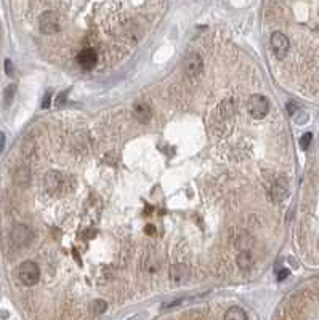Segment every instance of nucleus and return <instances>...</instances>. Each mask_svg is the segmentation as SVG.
Wrapping results in <instances>:
<instances>
[{"label": "nucleus", "instance_id": "f257e3e1", "mask_svg": "<svg viewBox=\"0 0 319 320\" xmlns=\"http://www.w3.org/2000/svg\"><path fill=\"white\" fill-rule=\"evenodd\" d=\"M233 124H234L233 106L230 101H223L214 111V114H212V118H210L212 131H214L217 136H227L233 130Z\"/></svg>", "mask_w": 319, "mask_h": 320}, {"label": "nucleus", "instance_id": "f03ea898", "mask_svg": "<svg viewBox=\"0 0 319 320\" xmlns=\"http://www.w3.org/2000/svg\"><path fill=\"white\" fill-rule=\"evenodd\" d=\"M18 277L21 280V284L26 287H32L39 282L41 278V271H39V266L34 261H24L20 264L18 268Z\"/></svg>", "mask_w": 319, "mask_h": 320}, {"label": "nucleus", "instance_id": "7ed1b4c3", "mask_svg": "<svg viewBox=\"0 0 319 320\" xmlns=\"http://www.w3.org/2000/svg\"><path fill=\"white\" fill-rule=\"evenodd\" d=\"M39 28H41V32L45 35H51L57 34L60 31V16L55 11H45L39 18Z\"/></svg>", "mask_w": 319, "mask_h": 320}, {"label": "nucleus", "instance_id": "20e7f679", "mask_svg": "<svg viewBox=\"0 0 319 320\" xmlns=\"http://www.w3.org/2000/svg\"><path fill=\"white\" fill-rule=\"evenodd\" d=\"M32 237H34L32 231L26 224H16L15 228L11 229V240H13V244L18 245V247L29 245Z\"/></svg>", "mask_w": 319, "mask_h": 320}, {"label": "nucleus", "instance_id": "39448f33", "mask_svg": "<svg viewBox=\"0 0 319 320\" xmlns=\"http://www.w3.org/2000/svg\"><path fill=\"white\" fill-rule=\"evenodd\" d=\"M249 111L250 115L255 118H263L268 112V99L261 95H252L249 101Z\"/></svg>", "mask_w": 319, "mask_h": 320}, {"label": "nucleus", "instance_id": "423d86ee", "mask_svg": "<svg viewBox=\"0 0 319 320\" xmlns=\"http://www.w3.org/2000/svg\"><path fill=\"white\" fill-rule=\"evenodd\" d=\"M289 47H290V42H289L287 35H284L279 31L271 34V48L276 53L277 58H284L286 53L289 51Z\"/></svg>", "mask_w": 319, "mask_h": 320}, {"label": "nucleus", "instance_id": "0eeeda50", "mask_svg": "<svg viewBox=\"0 0 319 320\" xmlns=\"http://www.w3.org/2000/svg\"><path fill=\"white\" fill-rule=\"evenodd\" d=\"M183 69L186 72V75L190 77H197L202 72V58L197 55V53H191L184 58L183 63Z\"/></svg>", "mask_w": 319, "mask_h": 320}, {"label": "nucleus", "instance_id": "6e6552de", "mask_svg": "<svg viewBox=\"0 0 319 320\" xmlns=\"http://www.w3.org/2000/svg\"><path fill=\"white\" fill-rule=\"evenodd\" d=\"M188 277H190L188 266H184V264H175V266H172V269H170V280L175 285H183L186 280H188Z\"/></svg>", "mask_w": 319, "mask_h": 320}, {"label": "nucleus", "instance_id": "1a4fd4ad", "mask_svg": "<svg viewBox=\"0 0 319 320\" xmlns=\"http://www.w3.org/2000/svg\"><path fill=\"white\" fill-rule=\"evenodd\" d=\"M97 61H98V56H97L95 50H91V48L82 50L77 55V63L81 64L84 69H93L97 66Z\"/></svg>", "mask_w": 319, "mask_h": 320}, {"label": "nucleus", "instance_id": "9d476101", "mask_svg": "<svg viewBox=\"0 0 319 320\" xmlns=\"http://www.w3.org/2000/svg\"><path fill=\"white\" fill-rule=\"evenodd\" d=\"M134 114L138 122L141 124H148L151 118V109H149V106H146L144 103H138L134 106Z\"/></svg>", "mask_w": 319, "mask_h": 320}, {"label": "nucleus", "instance_id": "9b49d317", "mask_svg": "<svg viewBox=\"0 0 319 320\" xmlns=\"http://www.w3.org/2000/svg\"><path fill=\"white\" fill-rule=\"evenodd\" d=\"M237 266H239V269L249 271L252 266H254V256H252V253L247 251V250L239 253V256H237Z\"/></svg>", "mask_w": 319, "mask_h": 320}, {"label": "nucleus", "instance_id": "f8f14e48", "mask_svg": "<svg viewBox=\"0 0 319 320\" xmlns=\"http://www.w3.org/2000/svg\"><path fill=\"white\" fill-rule=\"evenodd\" d=\"M45 186H47V189L50 192H55L57 189H60V186H61V176L55 171L48 173V175L45 176Z\"/></svg>", "mask_w": 319, "mask_h": 320}, {"label": "nucleus", "instance_id": "ddd939ff", "mask_svg": "<svg viewBox=\"0 0 319 320\" xmlns=\"http://www.w3.org/2000/svg\"><path fill=\"white\" fill-rule=\"evenodd\" d=\"M224 318H228V320H247V314L241 308L233 306V308H230L227 311V314H224Z\"/></svg>", "mask_w": 319, "mask_h": 320}, {"label": "nucleus", "instance_id": "4468645a", "mask_svg": "<svg viewBox=\"0 0 319 320\" xmlns=\"http://www.w3.org/2000/svg\"><path fill=\"white\" fill-rule=\"evenodd\" d=\"M90 309H91V312L95 314V315H97V314H103L106 309H108V304H106L103 299H95V301L91 303Z\"/></svg>", "mask_w": 319, "mask_h": 320}, {"label": "nucleus", "instance_id": "2eb2a0df", "mask_svg": "<svg viewBox=\"0 0 319 320\" xmlns=\"http://www.w3.org/2000/svg\"><path fill=\"white\" fill-rule=\"evenodd\" d=\"M29 181V171L26 170V168H20L18 171H16V183L18 184H26Z\"/></svg>", "mask_w": 319, "mask_h": 320}, {"label": "nucleus", "instance_id": "dca6fc26", "mask_svg": "<svg viewBox=\"0 0 319 320\" xmlns=\"http://www.w3.org/2000/svg\"><path fill=\"white\" fill-rule=\"evenodd\" d=\"M15 90H16V87H15V85H10V87L5 90V104H7V106H10V104H11L13 95H15Z\"/></svg>", "mask_w": 319, "mask_h": 320}, {"label": "nucleus", "instance_id": "f3484780", "mask_svg": "<svg viewBox=\"0 0 319 320\" xmlns=\"http://www.w3.org/2000/svg\"><path fill=\"white\" fill-rule=\"evenodd\" d=\"M311 139H313V135H311V133H305V135L302 136V139H300L302 149H308V146H310Z\"/></svg>", "mask_w": 319, "mask_h": 320}, {"label": "nucleus", "instance_id": "a211bd4d", "mask_svg": "<svg viewBox=\"0 0 319 320\" xmlns=\"http://www.w3.org/2000/svg\"><path fill=\"white\" fill-rule=\"evenodd\" d=\"M289 274H290V272H289L287 269H281V271H279V274H277V280H279V282H281V280H284Z\"/></svg>", "mask_w": 319, "mask_h": 320}, {"label": "nucleus", "instance_id": "6ab92c4d", "mask_svg": "<svg viewBox=\"0 0 319 320\" xmlns=\"http://www.w3.org/2000/svg\"><path fill=\"white\" fill-rule=\"evenodd\" d=\"M50 99H51V93H47L45 98H44V103H42V108L44 109H47L48 106H50Z\"/></svg>", "mask_w": 319, "mask_h": 320}, {"label": "nucleus", "instance_id": "aec40b11", "mask_svg": "<svg viewBox=\"0 0 319 320\" xmlns=\"http://www.w3.org/2000/svg\"><path fill=\"white\" fill-rule=\"evenodd\" d=\"M4 149H5V135L0 131V154L4 152Z\"/></svg>", "mask_w": 319, "mask_h": 320}, {"label": "nucleus", "instance_id": "412c9836", "mask_svg": "<svg viewBox=\"0 0 319 320\" xmlns=\"http://www.w3.org/2000/svg\"><path fill=\"white\" fill-rule=\"evenodd\" d=\"M287 111H289V114L292 115V114H294V112L297 111V104H295V103H289V104H287Z\"/></svg>", "mask_w": 319, "mask_h": 320}, {"label": "nucleus", "instance_id": "4be33fe9", "mask_svg": "<svg viewBox=\"0 0 319 320\" xmlns=\"http://www.w3.org/2000/svg\"><path fill=\"white\" fill-rule=\"evenodd\" d=\"M5 71H7V74H11V61L10 59L5 61Z\"/></svg>", "mask_w": 319, "mask_h": 320}, {"label": "nucleus", "instance_id": "5701e85b", "mask_svg": "<svg viewBox=\"0 0 319 320\" xmlns=\"http://www.w3.org/2000/svg\"><path fill=\"white\" fill-rule=\"evenodd\" d=\"M146 232H148V234H154V226H146Z\"/></svg>", "mask_w": 319, "mask_h": 320}]
</instances>
